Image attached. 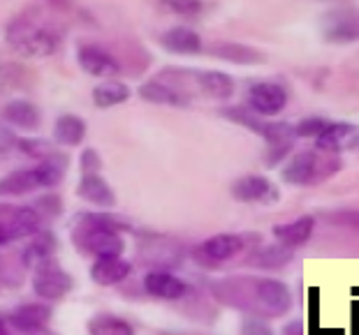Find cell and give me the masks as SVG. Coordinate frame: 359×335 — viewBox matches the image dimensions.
Segmentation results:
<instances>
[{
	"label": "cell",
	"mask_w": 359,
	"mask_h": 335,
	"mask_svg": "<svg viewBox=\"0 0 359 335\" xmlns=\"http://www.w3.org/2000/svg\"><path fill=\"white\" fill-rule=\"evenodd\" d=\"M313 229H316V218L304 215V218H297L294 222L276 224V227H273V236H276V241H278L280 248L294 250V248L304 245V243L311 238Z\"/></svg>",
	"instance_id": "18"
},
{
	"label": "cell",
	"mask_w": 359,
	"mask_h": 335,
	"mask_svg": "<svg viewBox=\"0 0 359 335\" xmlns=\"http://www.w3.org/2000/svg\"><path fill=\"white\" fill-rule=\"evenodd\" d=\"M167 7H170L172 12L177 14H186V17H193V14H200L202 12V3L200 0H170L167 3Z\"/></svg>",
	"instance_id": "34"
},
{
	"label": "cell",
	"mask_w": 359,
	"mask_h": 335,
	"mask_svg": "<svg viewBox=\"0 0 359 335\" xmlns=\"http://www.w3.org/2000/svg\"><path fill=\"white\" fill-rule=\"evenodd\" d=\"M359 143V127L350 123H330V127L316 139V148L323 153L339 155Z\"/></svg>",
	"instance_id": "11"
},
{
	"label": "cell",
	"mask_w": 359,
	"mask_h": 335,
	"mask_svg": "<svg viewBox=\"0 0 359 335\" xmlns=\"http://www.w3.org/2000/svg\"><path fill=\"white\" fill-rule=\"evenodd\" d=\"M51 319V308L47 303H21L19 308L12 310L7 324H12V329L19 333L26 329H35V326H47Z\"/></svg>",
	"instance_id": "20"
},
{
	"label": "cell",
	"mask_w": 359,
	"mask_h": 335,
	"mask_svg": "<svg viewBox=\"0 0 359 335\" xmlns=\"http://www.w3.org/2000/svg\"><path fill=\"white\" fill-rule=\"evenodd\" d=\"M56 245H58L56 236H53L51 231H47V229H40L33 236V238H30V245L24 250V264L33 269L37 262H42V259H49V257L56 255Z\"/></svg>",
	"instance_id": "27"
},
{
	"label": "cell",
	"mask_w": 359,
	"mask_h": 335,
	"mask_svg": "<svg viewBox=\"0 0 359 335\" xmlns=\"http://www.w3.org/2000/svg\"><path fill=\"white\" fill-rule=\"evenodd\" d=\"M21 335H58V333H56V331H51L49 326H35V329L21 331Z\"/></svg>",
	"instance_id": "36"
},
{
	"label": "cell",
	"mask_w": 359,
	"mask_h": 335,
	"mask_svg": "<svg viewBox=\"0 0 359 335\" xmlns=\"http://www.w3.org/2000/svg\"><path fill=\"white\" fill-rule=\"evenodd\" d=\"M327 222L336 227H348V229L359 231V211H334L327 215Z\"/></svg>",
	"instance_id": "32"
},
{
	"label": "cell",
	"mask_w": 359,
	"mask_h": 335,
	"mask_svg": "<svg viewBox=\"0 0 359 335\" xmlns=\"http://www.w3.org/2000/svg\"><path fill=\"white\" fill-rule=\"evenodd\" d=\"M158 335H179V333H158Z\"/></svg>",
	"instance_id": "38"
},
{
	"label": "cell",
	"mask_w": 359,
	"mask_h": 335,
	"mask_svg": "<svg viewBox=\"0 0 359 335\" xmlns=\"http://www.w3.org/2000/svg\"><path fill=\"white\" fill-rule=\"evenodd\" d=\"M160 44H163L165 51L174 53V56H195V53L202 51L200 33L188 26L170 28L167 33H163V37H160Z\"/></svg>",
	"instance_id": "15"
},
{
	"label": "cell",
	"mask_w": 359,
	"mask_h": 335,
	"mask_svg": "<svg viewBox=\"0 0 359 335\" xmlns=\"http://www.w3.org/2000/svg\"><path fill=\"white\" fill-rule=\"evenodd\" d=\"M42 218L33 206H10L0 204V245L28 238L40 231Z\"/></svg>",
	"instance_id": "2"
},
{
	"label": "cell",
	"mask_w": 359,
	"mask_h": 335,
	"mask_svg": "<svg viewBox=\"0 0 359 335\" xmlns=\"http://www.w3.org/2000/svg\"><path fill=\"white\" fill-rule=\"evenodd\" d=\"M230 192L236 201H243V204H255V201L269 204L278 197L276 187L271 185V180L264 176H257V173H248V176L236 178L232 183Z\"/></svg>",
	"instance_id": "12"
},
{
	"label": "cell",
	"mask_w": 359,
	"mask_h": 335,
	"mask_svg": "<svg viewBox=\"0 0 359 335\" xmlns=\"http://www.w3.org/2000/svg\"><path fill=\"white\" fill-rule=\"evenodd\" d=\"M72 289V278L60 269L58 259L49 257L33 266V292L42 301H60Z\"/></svg>",
	"instance_id": "3"
},
{
	"label": "cell",
	"mask_w": 359,
	"mask_h": 335,
	"mask_svg": "<svg viewBox=\"0 0 359 335\" xmlns=\"http://www.w3.org/2000/svg\"><path fill=\"white\" fill-rule=\"evenodd\" d=\"M292 259V250H285L280 245H264L257 248V252L250 257V264H255L257 269H280Z\"/></svg>",
	"instance_id": "29"
},
{
	"label": "cell",
	"mask_w": 359,
	"mask_h": 335,
	"mask_svg": "<svg viewBox=\"0 0 359 335\" xmlns=\"http://www.w3.org/2000/svg\"><path fill=\"white\" fill-rule=\"evenodd\" d=\"M0 335H12L10 333V324H7V319L0 315Z\"/></svg>",
	"instance_id": "37"
},
{
	"label": "cell",
	"mask_w": 359,
	"mask_h": 335,
	"mask_svg": "<svg viewBox=\"0 0 359 335\" xmlns=\"http://www.w3.org/2000/svg\"><path fill=\"white\" fill-rule=\"evenodd\" d=\"M130 100V88L123 81H102L93 88V104L97 109H109V106H118Z\"/></svg>",
	"instance_id": "26"
},
{
	"label": "cell",
	"mask_w": 359,
	"mask_h": 335,
	"mask_svg": "<svg viewBox=\"0 0 359 335\" xmlns=\"http://www.w3.org/2000/svg\"><path fill=\"white\" fill-rule=\"evenodd\" d=\"M209 53L220 60H227V63H234V65L264 63L262 51H257L255 47H248V44H241V42H218L209 49Z\"/></svg>",
	"instance_id": "19"
},
{
	"label": "cell",
	"mask_w": 359,
	"mask_h": 335,
	"mask_svg": "<svg viewBox=\"0 0 359 335\" xmlns=\"http://www.w3.org/2000/svg\"><path fill=\"white\" fill-rule=\"evenodd\" d=\"M259 134L264 136L266 146H269V153H266V159H264L266 166H276L280 159L292 150V143L297 139L294 127L290 123H283V120H273V123L262 125Z\"/></svg>",
	"instance_id": "9"
},
{
	"label": "cell",
	"mask_w": 359,
	"mask_h": 335,
	"mask_svg": "<svg viewBox=\"0 0 359 335\" xmlns=\"http://www.w3.org/2000/svg\"><path fill=\"white\" fill-rule=\"evenodd\" d=\"M243 250V238L234 234H218L206 238L200 248H197V257L206 264H220L227 259L236 257Z\"/></svg>",
	"instance_id": "13"
},
{
	"label": "cell",
	"mask_w": 359,
	"mask_h": 335,
	"mask_svg": "<svg viewBox=\"0 0 359 335\" xmlns=\"http://www.w3.org/2000/svg\"><path fill=\"white\" fill-rule=\"evenodd\" d=\"M223 113L230 120H234V123H241L243 127H248V129H255V132L262 129V123H257V118H253V113H248L246 109H225Z\"/></svg>",
	"instance_id": "33"
},
{
	"label": "cell",
	"mask_w": 359,
	"mask_h": 335,
	"mask_svg": "<svg viewBox=\"0 0 359 335\" xmlns=\"http://www.w3.org/2000/svg\"><path fill=\"white\" fill-rule=\"evenodd\" d=\"M90 335H135L133 326H130L123 317L116 315H95L88 322Z\"/></svg>",
	"instance_id": "28"
},
{
	"label": "cell",
	"mask_w": 359,
	"mask_h": 335,
	"mask_svg": "<svg viewBox=\"0 0 359 335\" xmlns=\"http://www.w3.org/2000/svg\"><path fill=\"white\" fill-rule=\"evenodd\" d=\"M330 127V120L327 118H320V116H311V118H304L299 125L294 127V134L297 136H304V139H318L325 129Z\"/></svg>",
	"instance_id": "30"
},
{
	"label": "cell",
	"mask_w": 359,
	"mask_h": 335,
	"mask_svg": "<svg viewBox=\"0 0 359 335\" xmlns=\"http://www.w3.org/2000/svg\"><path fill=\"white\" fill-rule=\"evenodd\" d=\"M144 292L154 299L160 301H179L186 296L188 285L183 283L181 278L172 276V273L165 271H151L147 278H144Z\"/></svg>",
	"instance_id": "14"
},
{
	"label": "cell",
	"mask_w": 359,
	"mask_h": 335,
	"mask_svg": "<svg viewBox=\"0 0 359 335\" xmlns=\"http://www.w3.org/2000/svg\"><path fill=\"white\" fill-rule=\"evenodd\" d=\"M83 136H86V123L74 113H65L53 125V141L60 143V146H79Z\"/></svg>",
	"instance_id": "25"
},
{
	"label": "cell",
	"mask_w": 359,
	"mask_h": 335,
	"mask_svg": "<svg viewBox=\"0 0 359 335\" xmlns=\"http://www.w3.org/2000/svg\"><path fill=\"white\" fill-rule=\"evenodd\" d=\"M3 118L10 125L26 129V132H33V129L40 127V109L30 102V100H12L5 104L3 109Z\"/></svg>",
	"instance_id": "22"
},
{
	"label": "cell",
	"mask_w": 359,
	"mask_h": 335,
	"mask_svg": "<svg viewBox=\"0 0 359 335\" xmlns=\"http://www.w3.org/2000/svg\"><path fill=\"white\" fill-rule=\"evenodd\" d=\"M241 335H273L269 324L259 317H248L246 322L241 324Z\"/></svg>",
	"instance_id": "35"
},
{
	"label": "cell",
	"mask_w": 359,
	"mask_h": 335,
	"mask_svg": "<svg viewBox=\"0 0 359 335\" xmlns=\"http://www.w3.org/2000/svg\"><path fill=\"white\" fill-rule=\"evenodd\" d=\"M323 37L332 44L359 42V7H332L323 17Z\"/></svg>",
	"instance_id": "6"
},
{
	"label": "cell",
	"mask_w": 359,
	"mask_h": 335,
	"mask_svg": "<svg viewBox=\"0 0 359 335\" xmlns=\"http://www.w3.org/2000/svg\"><path fill=\"white\" fill-rule=\"evenodd\" d=\"M195 83L206 97H211V100H230L234 95V79L225 72H218V70L197 72Z\"/></svg>",
	"instance_id": "21"
},
{
	"label": "cell",
	"mask_w": 359,
	"mask_h": 335,
	"mask_svg": "<svg viewBox=\"0 0 359 335\" xmlns=\"http://www.w3.org/2000/svg\"><path fill=\"white\" fill-rule=\"evenodd\" d=\"M287 104V93L280 83L257 81L248 90V106L257 116H278Z\"/></svg>",
	"instance_id": "8"
},
{
	"label": "cell",
	"mask_w": 359,
	"mask_h": 335,
	"mask_svg": "<svg viewBox=\"0 0 359 335\" xmlns=\"http://www.w3.org/2000/svg\"><path fill=\"white\" fill-rule=\"evenodd\" d=\"M133 266H130L123 257H104L95 259V264L90 266V280L100 287H114L121 285L130 276Z\"/></svg>",
	"instance_id": "17"
},
{
	"label": "cell",
	"mask_w": 359,
	"mask_h": 335,
	"mask_svg": "<svg viewBox=\"0 0 359 335\" xmlns=\"http://www.w3.org/2000/svg\"><path fill=\"white\" fill-rule=\"evenodd\" d=\"M79 164H81V176H93V173H100L102 169V159L97 155L95 148H86L79 157Z\"/></svg>",
	"instance_id": "31"
},
{
	"label": "cell",
	"mask_w": 359,
	"mask_h": 335,
	"mask_svg": "<svg viewBox=\"0 0 359 335\" xmlns=\"http://www.w3.org/2000/svg\"><path fill=\"white\" fill-rule=\"evenodd\" d=\"M77 60H79V67L83 72H88L90 77H97V79H104L109 81L111 77H116L121 72V65L118 60L111 56L109 51H104L102 47H81L77 51Z\"/></svg>",
	"instance_id": "10"
},
{
	"label": "cell",
	"mask_w": 359,
	"mask_h": 335,
	"mask_svg": "<svg viewBox=\"0 0 359 335\" xmlns=\"http://www.w3.org/2000/svg\"><path fill=\"white\" fill-rule=\"evenodd\" d=\"M74 243L81 252L93 255L95 259L121 257L126 248L123 236L104 227H74Z\"/></svg>",
	"instance_id": "4"
},
{
	"label": "cell",
	"mask_w": 359,
	"mask_h": 335,
	"mask_svg": "<svg viewBox=\"0 0 359 335\" xmlns=\"http://www.w3.org/2000/svg\"><path fill=\"white\" fill-rule=\"evenodd\" d=\"M77 194H79V199L93 204V206L102 208V211H109L116 206V194H114L111 185L100 176V173L81 176L79 185H77Z\"/></svg>",
	"instance_id": "16"
},
{
	"label": "cell",
	"mask_w": 359,
	"mask_h": 335,
	"mask_svg": "<svg viewBox=\"0 0 359 335\" xmlns=\"http://www.w3.org/2000/svg\"><path fill=\"white\" fill-rule=\"evenodd\" d=\"M253 294L255 310L266 317H280L292 308V294L290 289L273 278H259V280H246Z\"/></svg>",
	"instance_id": "5"
},
{
	"label": "cell",
	"mask_w": 359,
	"mask_h": 335,
	"mask_svg": "<svg viewBox=\"0 0 359 335\" xmlns=\"http://www.w3.org/2000/svg\"><path fill=\"white\" fill-rule=\"evenodd\" d=\"M341 162L336 159V155L323 153V150L313 148V150H302L290 157V162L283 166L280 178L287 185H311L327 176H332L334 171H339Z\"/></svg>",
	"instance_id": "1"
},
{
	"label": "cell",
	"mask_w": 359,
	"mask_h": 335,
	"mask_svg": "<svg viewBox=\"0 0 359 335\" xmlns=\"http://www.w3.org/2000/svg\"><path fill=\"white\" fill-rule=\"evenodd\" d=\"M40 190V178H37L35 166L33 169H19L0 178V197H21L28 192Z\"/></svg>",
	"instance_id": "24"
},
{
	"label": "cell",
	"mask_w": 359,
	"mask_h": 335,
	"mask_svg": "<svg viewBox=\"0 0 359 335\" xmlns=\"http://www.w3.org/2000/svg\"><path fill=\"white\" fill-rule=\"evenodd\" d=\"M140 97L151 104H163V106H186L188 97L179 93L172 83L167 81H147L144 86H140Z\"/></svg>",
	"instance_id": "23"
},
{
	"label": "cell",
	"mask_w": 359,
	"mask_h": 335,
	"mask_svg": "<svg viewBox=\"0 0 359 335\" xmlns=\"http://www.w3.org/2000/svg\"><path fill=\"white\" fill-rule=\"evenodd\" d=\"M10 42L21 56L47 58L58 49V35L49 28H14L10 30Z\"/></svg>",
	"instance_id": "7"
}]
</instances>
